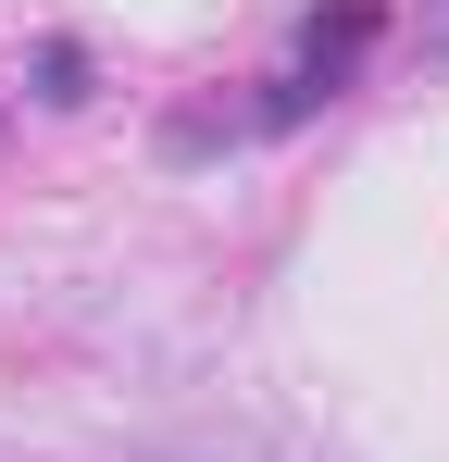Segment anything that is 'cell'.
I'll use <instances>...</instances> for the list:
<instances>
[{
  "mask_svg": "<svg viewBox=\"0 0 449 462\" xmlns=\"http://www.w3.org/2000/svg\"><path fill=\"white\" fill-rule=\"evenodd\" d=\"M38 88H50V100H87V63H75L63 38H50V51H38Z\"/></svg>",
  "mask_w": 449,
  "mask_h": 462,
  "instance_id": "6da1fadb",
  "label": "cell"
},
{
  "mask_svg": "<svg viewBox=\"0 0 449 462\" xmlns=\"http://www.w3.org/2000/svg\"><path fill=\"white\" fill-rule=\"evenodd\" d=\"M437 51H449V13H437Z\"/></svg>",
  "mask_w": 449,
  "mask_h": 462,
  "instance_id": "7a4b0ae2",
  "label": "cell"
}]
</instances>
